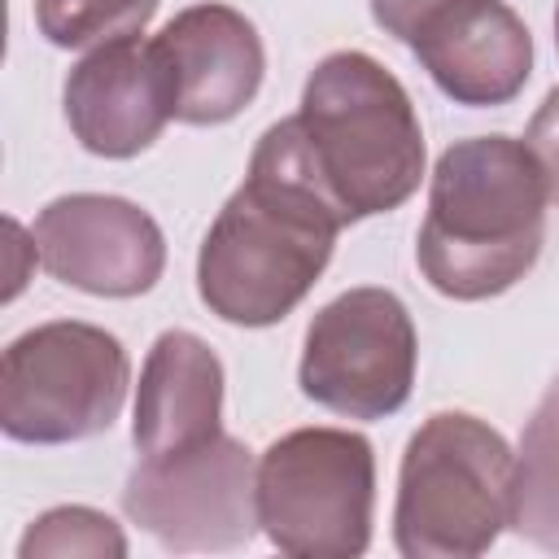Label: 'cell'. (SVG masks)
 I'll return each mask as SVG.
<instances>
[{
    "label": "cell",
    "instance_id": "cell-1",
    "mask_svg": "<svg viewBox=\"0 0 559 559\" xmlns=\"http://www.w3.org/2000/svg\"><path fill=\"white\" fill-rule=\"evenodd\" d=\"M341 227L349 223L314 170L297 114L280 118L201 240L197 293L223 323L271 328L319 284Z\"/></svg>",
    "mask_w": 559,
    "mask_h": 559
},
{
    "label": "cell",
    "instance_id": "cell-2",
    "mask_svg": "<svg viewBox=\"0 0 559 559\" xmlns=\"http://www.w3.org/2000/svg\"><path fill=\"white\" fill-rule=\"evenodd\" d=\"M546 175L524 140H454L428 183L415 236L424 280L454 301H485L520 284L546 240Z\"/></svg>",
    "mask_w": 559,
    "mask_h": 559
},
{
    "label": "cell",
    "instance_id": "cell-3",
    "mask_svg": "<svg viewBox=\"0 0 559 559\" xmlns=\"http://www.w3.org/2000/svg\"><path fill=\"white\" fill-rule=\"evenodd\" d=\"M297 122L345 223L389 214L415 197L424 179L419 114L376 57L358 48L328 52L301 87Z\"/></svg>",
    "mask_w": 559,
    "mask_h": 559
},
{
    "label": "cell",
    "instance_id": "cell-4",
    "mask_svg": "<svg viewBox=\"0 0 559 559\" xmlns=\"http://www.w3.org/2000/svg\"><path fill=\"white\" fill-rule=\"evenodd\" d=\"M515 454L467 411L428 415L406 441L393 502L402 559H476L511 524Z\"/></svg>",
    "mask_w": 559,
    "mask_h": 559
},
{
    "label": "cell",
    "instance_id": "cell-5",
    "mask_svg": "<svg viewBox=\"0 0 559 559\" xmlns=\"http://www.w3.org/2000/svg\"><path fill=\"white\" fill-rule=\"evenodd\" d=\"M253 498L275 550L354 559L371 546L376 450L349 428H293L262 450Z\"/></svg>",
    "mask_w": 559,
    "mask_h": 559
},
{
    "label": "cell",
    "instance_id": "cell-6",
    "mask_svg": "<svg viewBox=\"0 0 559 559\" xmlns=\"http://www.w3.org/2000/svg\"><path fill=\"white\" fill-rule=\"evenodd\" d=\"M131 384L122 341L96 323L52 319L0 358V428L22 445H70L114 428Z\"/></svg>",
    "mask_w": 559,
    "mask_h": 559
},
{
    "label": "cell",
    "instance_id": "cell-7",
    "mask_svg": "<svg viewBox=\"0 0 559 559\" xmlns=\"http://www.w3.org/2000/svg\"><path fill=\"white\" fill-rule=\"evenodd\" d=\"M419 341L397 293L362 284L332 297L306 328L297 384L345 419L397 415L411 397Z\"/></svg>",
    "mask_w": 559,
    "mask_h": 559
},
{
    "label": "cell",
    "instance_id": "cell-8",
    "mask_svg": "<svg viewBox=\"0 0 559 559\" xmlns=\"http://www.w3.org/2000/svg\"><path fill=\"white\" fill-rule=\"evenodd\" d=\"M258 463L245 441L218 432L166 459H140L122 511L175 555L240 550L258 533Z\"/></svg>",
    "mask_w": 559,
    "mask_h": 559
},
{
    "label": "cell",
    "instance_id": "cell-9",
    "mask_svg": "<svg viewBox=\"0 0 559 559\" xmlns=\"http://www.w3.org/2000/svg\"><path fill=\"white\" fill-rule=\"evenodd\" d=\"M31 240L52 280L92 297H140L166 266V236L153 214L109 192H70L48 201Z\"/></svg>",
    "mask_w": 559,
    "mask_h": 559
},
{
    "label": "cell",
    "instance_id": "cell-10",
    "mask_svg": "<svg viewBox=\"0 0 559 559\" xmlns=\"http://www.w3.org/2000/svg\"><path fill=\"white\" fill-rule=\"evenodd\" d=\"M74 140L96 157H135L175 118L170 70L153 39H114L92 48L61 87Z\"/></svg>",
    "mask_w": 559,
    "mask_h": 559
},
{
    "label": "cell",
    "instance_id": "cell-11",
    "mask_svg": "<svg viewBox=\"0 0 559 559\" xmlns=\"http://www.w3.org/2000/svg\"><path fill=\"white\" fill-rule=\"evenodd\" d=\"M153 44L170 70L175 122L218 127L253 105L266 74V48L240 9L214 0L179 9Z\"/></svg>",
    "mask_w": 559,
    "mask_h": 559
},
{
    "label": "cell",
    "instance_id": "cell-12",
    "mask_svg": "<svg viewBox=\"0 0 559 559\" xmlns=\"http://www.w3.org/2000/svg\"><path fill=\"white\" fill-rule=\"evenodd\" d=\"M454 105H507L533 74V35L502 0H445L406 44Z\"/></svg>",
    "mask_w": 559,
    "mask_h": 559
},
{
    "label": "cell",
    "instance_id": "cell-13",
    "mask_svg": "<svg viewBox=\"0 0 559 559\" xmlns=\"http://www.w3.org/2000/svg\"><path fill=\"white\" fill-rule=\"evenodd\" d=\"M223 432V362L183 328L162 332L148 345L135 384L131 441L140 459H166Z\"/></svg>",
    "mask_w": 559,
    "mask_h": 559
},
{
    "label": "cell",
    "instance_id": "cell-14",
    "mask_svg": "<svg viewBox=\"0 0 559 559\" xmlns=\"http://www.w3.org/2000/svg\"><path fill=\"white\" fill-rule=\"evenodd\" d=\"M511 528L524 542L559 555V376L546 384L520 437Z\"/></svg>",
    "mask_w": 559,
    "mask_h": 559
},
{
    "label": "cell",
    "instance_id": "cell-15",
    "mask_svg": "<svg viewBox=\"0 0 559 559\" xmlns=\"http://www.w3.org/2000/svg\"><path fill=\"white\" fill-rule=\"evenodd\" d=\"M162 0H35V26L52 48H100L140 35Z\"/></svg>",
    "mask_w": 559,
    "mask_h": 559
},
{
    "label": "cell",
    "instance_id": "cell-16",
    "mask_svg": "<svg viewBox=\"0 0 559 559\" xmlns=\"http://www.w3.org/2000/svg\"><path fill=\"white\" fill-rule=\"evenodd\" d=\"M44 555H92V559H122L127 537L122 528L96 511V507H52L44 511L26 537L17 542V559H44Z\"/></svg>",
    "mask_w": 559,
    "mask_h": 559
},
{
    "label": "cell",
    "instance_id": "cell-17",
    "mask_svg": "<svg viewBox=\"0 0 559 559\" xmlns=\"http://www.w3.org/2000/svg\"><path fill=\"white\" fill-rule=\"evenodd\" d=\"M524 144H528V153L537 157V166L546 175L550 201H559V87H550L546 100L537 105V114L528 118Z\"/></svg>",
    "mask_w": 559,
    "mask_h": 559
},
{
    "label": "cell",
    "instance_id": "cell-18",
    "mask_svg": "<svg viewBox=\"0 0 559 559\" xmlns=\"http://www.w3.org/2000/svg\"><path fill=\"white\" fill-rule=\"evenodd\" d=\"M367 4H371V17H376V26H380L384 35L411 44V35H415L445 0H367Z\"/></svg>",
    "mask_w": 559,
    "mask_h": 559
},
{
    "label": "cell",
    "instance_id": "cell-19",
    "mask_svg": "<svg viewBox=\"0 0 559 559\" xmlns=\"http://www.w3.org/2000/svg\"><path fill=\"white\" fill-rule=\"evenodd\" d=\"M555 48H559V4H555Z\"/></svg>",
    "mask_w": 559,
    "mask_h": 559
}]
</instances>
